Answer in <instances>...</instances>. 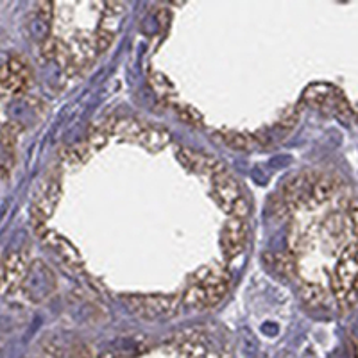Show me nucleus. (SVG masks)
<instances>
[{"mask_svg":"<svg viewBox=\"0 0 358 358\" xmlns=\"http://www.w3.org/2000/svg\"><path fill=\"white\" fill-rule=\"evenodd\" d=\"M228 289H230V276L226 268L206 267L192 278V283H188L181 299L183 305L197 310L214 308L224 299Z\"/></svg>","mask_w":358,"mask_h":358,"instance_id":"1","label":"nucleus"},{"mask_svg":"<svg viewBox=\"0 0 358 358\" xmlns=\"http://www.w3.org/2000/svg\"><path fill=\"white\" fill-rule=\"evenodd\" d=\"M332 290L341 312H350L358 301V240L346 246L332 274Z\"/></svg>","mask_w":358,"mask_h":358,"instance_id":"2","label":"nucleus"},{"mask_svg":"<svg viewBox=\"0 0 358 358\" xmlns=\"http://www.w3.org/2000/svg\"><path fill=\"white\" fill-rule=\"evenodd\" d=\"M124 303L140 319H172L183 307L181 296H124Z\"/></svg>","mask_w":358,"mask_h":358,"instance_id":"3","label":"nucleus"},{"mask_svg":"<svg viewBox=\"0 0 358 358\" xmlns=\"http://www.w3.org/2000/svg\"><path fill=\"white\" fill-rule=\"evenodd\" d=\"M214 196L221 208L231 215V219H246L249 215L248 197L244 196L240 183L230 172L215 176L214 179Z\"/></svg>","mask_w":358,"mask_h":358,"instance_id":"4","label":"nucleus"},{"mask_svg":"<svg viewBox=\"0 0 358 358\" xmlns=\"http://www.w3.org/2000/svg\"><path fill=\"white\" fill-rule=\"evenodd\" d=\"M61 197V179L58 174H51L43 181L38 196L33 205V222L35 228L45 226L47 219L51 217L54 208L58 206V201Z\"/></svg>","mask_w":358,"mask_h":358,"instance_id":"5","label":"nucleus"},{"mask_svg":"<svg viewBox=\"0 0 358 358\" xmlns=\"http://www.w3.org/2000/svg\"><path fill=\"white\" fill-rule=\"evenodd\" d=\"M176 154H178L179 162L183 163V167H187L188 171L197 172V174L210 176L214 179L215 176L228 172L226 167L222 165L219 160H215L214 156H208V154L197 153V151L187 149V147H178Z\"/></svg>","mask_w":358,"mask_h":358,"instance_id":"6","label":"nucleus"},{"mask_svg":"<svg viewBox=\"0 0 358 358\" xmlns=\"http://www.w3.org/2000/svg\"><path fill=\"white\" fill-rule=\"evenodd\" d=\"M26 253H11L0 265V290L6 294H13L20 287L22 278L26 274Z\"/></svg>","mask_w":358,"mask_h":358,"instance_id":"7","label":"nucleus"},{"mask_svg":"<svg viewBox=\"0 0 358 358\" xmlns=\"http://www.w3.org/2000/svg\"><path fill=\"white\" fill-rule=\"evenodd\" d=\"M249 237V228L242 219H231L222 231V253L228 260L244 251Z\"/></svg>","mask_w":358,"mask_h":358,"instance_id":"8","label":"nucleus"},{"mask_svg":"<svg viewBox=\"0 0 358 358\" xmlns=\"http://www.w3.org/2000/svg\"><path fill=\"white\" fill-rule=\"evenodd\" d=\"M36 233L42 237L45 242L51 246L52 249H54L58 255L63 258L65 262H67V265L72 268H76V271H81L83 273V262H81V256H79V253H77V249L74 248L72 244L69 242V240H65L61 235L54 233V231L47 230L45 226H38L36 228Z\"/></svg>","mask_w":358,"mask_h":358,"instance_id":"9","label":"nucleus"},{"mask_svg":"<svg viewBox=\"0 0 358 358\" xmlns=\"http://www.w3.org/2000/svg\"><path fill=\"white\" fill-rule=\"evenodd\" d=\"M172 348L187 358H222V355L214 346L208 344L203 335H181L172 342Z\"/></svg>","mask_w":358,"mask_h":358,"instance_id":"10","label":"nucleus"},{"mask_svg":"<svg viewBox=\"0 0 358 358\" xmlns=\"http://www.w3.org/2000/svg\"><path fill=\"white\" fill-rule=\"evenodd\" d=\"M339 190V181L335 178H328V176H319V179L316 181V185L312 187L310 197L307 201V206L314 208V206H319L323 203L330 199L333 194Z\"/></svg>","mask_w":358,"mask_h":358,"instance_id":"11","label":"nucleus"},{"mask_svg":"<svg viewBox=\"0 0 358 358\" xmlns=\"http://www.w3.org/2000/svg\"><path fill=\"white\" fill-rule=\"evenodd\" d=\"M214 138L221 142L222 145H228V147L237 151H251L256 147L255 137H253V135H248V133L217 131L214 133Z\"/></svg>","mask_w":358,"mask_h":358,"instance_id":"12","label":"nucleus"},{"mask_svg":"<svg viewBox=\"0 0 358 358\" xmlns=\"http://www.w3.org/2000/svg\"><path fill=\"white\" fill-rule=\"evenodd\" d=\"M169 142H171V135H169V131H165V129L162 128L147 126L145 131L142 133L138 144H142L145 149L153 151V153H158V151H162Z\"/></svg>","mask_w":358,"mask_h":358,"instance_id":"13","label":"nucleus"},{"mask_svg":"<svg viewBox=\"0 0 358 358\" xmlns=\"http://www.w3.org/2000/svg\"><path fill=\"white\" fill-rule=\"evenodd\" d=\"M301 113H303V104H294V106L287 108V110L283 111V115L280 117V120L276 122V126H274V131H276L278 135H282V137L283 135H289V133L298 126Z\"/></svg>","mask_w":358,"mask_h":358,"instance_id":"14","label":"nucleus"},{"mask_svg":"<svg viewBox=\"0 0 358 358\" xmlns=\"http://www.w3.org/2000/svg\"><path fill=\"white\" fill-rule=\"evenodd\" d=\"M151 85H153V90L156 92V95L162 99L163 103L174 106L176 90H174V86H172V83L169 81V79H167L163 74H158V72L153 74V76H151Z\"/></svg>","mask_w":358,"mask_h":358,"instance_id":"15","label":"nucleus"},{"mask_svg":"<svg viewBox=\"0 0 358 358\" xmlns=\"http://www.w3.org/2000/svg\"><path fill=\"white\" fill-rule=\"evenodd\" d=\"M94 151L90 149V145L86 142L77 145H70V147H65L61 151V160H63L67 165H79V163H85L86 160L92 156Z\"/></svg>","mask_w":358,"mask_h":358,"instance_id":"16","label":"nucleus"},{"mask_svg":"<svg viewBox=\"0 0 358 358\" xmlns=\"http://www.w3.org/2000/svg\"><path fill=\"white\" fill-rule=\"evenodd\" d=\"M301 296L310 307H323L326 301V292L317 283H303L301 285Z\"/></svg>","mask_w":358,"mask_h":358,"instance_id":"17","label":"nucleus"},{"mask_svg":"<svg viewBox=\"0 0 358 358\" xmlns=\"http://www.w3.org/2000/svg\"><path fill=\"white\" fill-rule=\"evenodd\" d=\"M176 110V113H178V117L183 122H187V124L194 126V128H203V124H205V120H203V115H201L199 111L194 110L192 106H187V104H179L176 103L174 106H172Z\"/></svg>","mask_w":358,"mask_h":358,"instance_id":"18","label":"nucleus"},{"mask_svg":"<svg viewBox=\"0 0 358 358\" xmlns=\"http://www.w3.org/2000/svg\"><path fill=\"white\" fill-rule=\"evenodd\" d=\"M115 40V33L110 29H99L97 33L94 35V42H95V49H97V54L104 52L106 49H110V45Z\"/></svg>","mask_w":358,"mask_h":358,"instance_id":"19","label":"nucleus"},{"mask_svg":"<svg viewBox=\"0 0 358 358\" xmlns=\"http://www.w3.org/2000/svg\"><path fill=\"white\" fill-rule=\"evenodd\" d=\"M344 217H346V226H348V230H350L351 233L355 235V239L358 240V199L351 201Z\"/></svg>","mask_w":358,"mask_h":358,"instance_id":"20","label":"nucleus"},{"mask_svg":"<svg viewBox=\"0 0 358 358\" xmlns=\"http://www.w3.org/2000/svg\"><path fill=\"white\" fill-rule=\"evenodd\" d=\"M276 262V268L280 271L282 274H292L294 273V258L289 255H278L274 258Z\"/></svg>","mask_w":358,"mask_h":358,"instance_id":"21","label":"nucleus"}]
</instances>
